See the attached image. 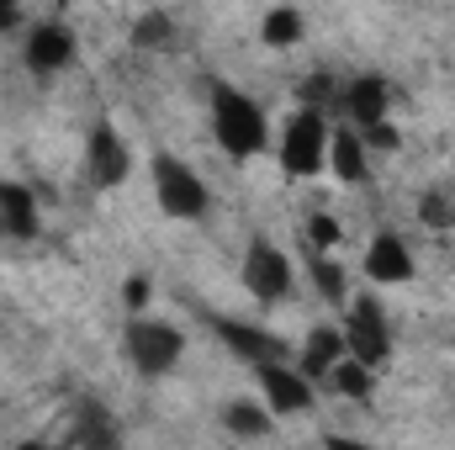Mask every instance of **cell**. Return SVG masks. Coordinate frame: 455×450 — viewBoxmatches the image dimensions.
<instances>
[{"label":"cell","instance_id":"30bf717a","mask_svg":"<svg viewBox=\"0 0 455 450\" xmlns=\"http://www.w3.org/2000/svg\"><path fill=\"white\" fill-rule=\"evenodd\" d=\"M75 59V32L64 21H37L27 32V69L32 75H59Z\"/></svg>","mask_w":455,"mask_h":450},{"label":"cell","instance_id":"2e32d148","mask_svg":"<svg viewBox=\"0 0 455 450\" xmlns=\"http://www.w3.org/2000/svg\"><path fill=\"white\" fill-rule=\"evenodd\" d=\"M223 430H228V435H243V440L270 435V403H265V408H259V403H249V398L223 403Z\"/></svg>","mask_w":455,"mask_h":450},{"label":"cell","instance_id":"9a60e30c","mask_svg":"<svg viewBox=\"0 0 455 450\" xmlns=\"http://www.w3.org/2000/svg\"><path fill=\"white\" fill-rule=\"evenodd\" d=\"M344 355H349V350H344V329H313L307 344H302V366H297V371L318 382V376L334 371V360H344Z\"/></svg>","mask_w":455,"mask_h":450},{"label":"cell","instance_id":"7a4b0ae2","mask_svg":"<svg viewBox=\"0 0 455 450\" xmlns=\"http://www.w3.org/2000/svg\"><path fill=\"white\" fill-rule=\"evenodd\" d=\"M281 170L291 181H313L318 170H329V112L318 107H297L286 133H281Z\"/></svg>","mask_w":455,"mask_h":450},{"label":"cell","instance_id":"6da1fadb","mask_svg":"<svg viewBox=\"0 0 455 450\" xmlns=\"http://www.w3.org/2000/svg\"><path fill=\"white\" fill-rule=\"evenodd\" d=\"M212 138L233 159H254L270 138V122L259 112V101L243 96L238 85H212Z\"/></svg>","mask_w":455,"mask_h":450},{"label":"cell","instance_id":"5b68a950","mask_svg":"<svg viewBox=\"0 0 455 450\" xmlns=\"http://www.w3.org/2000/svg\"><path fill=\"white\" fill-rule=\"evenodd\" d=\"M344 350L355 360L376 366V371L392 360V324H387V313H381L376 297H355L349 302V313H344Z\"/></svg>","mask_w":455,"mask_h":450},{"label":"cell","instance_id":"ffe728a7","mask_svg":"<svg viewBox=\"0 0 455 450\" xmlns=\"http://www.w3.org/2000/svg\"><path fill=\"white\" fill-rule=\"evenodd\" d=\"M419 223L424 228H455V191H424L419 197Z\"/></svg>","mask_w":455,"mask_h":450},{"label":"cell","instance_id":"52a82bcc","mask_svg":"<svg viewBox=\"0 0 455 450\" xmlns=\"http://www.w3.org/2000/svg\"><path fill=\"white\" fill-rule=\"evenodd\" d=\"M254 376H259V392H265L270 414L297 419V414H307V408H313V376H302L297 366H286V360H259V366H254Z\"/></svg>","mask_w":455,"mask_h":450},{"label":"cell","instance_id":"44dd1931","mask_svg":"<svg viewBox=\"0 0 455 450\" xmlns=\"http://www.w3.org/2000/svg\"><path fill=\"white\" fill-rule=\"evenodd\" d=\"M313 281H318V292H323L329 302H344V270L323 254V249H313Z\"/></svg>","mask_w":455,"mask_h":450},{"label":"cell","instance_id":"ba28073f","mask_svg":"<svg viewBox=\"0 0 455 450\" xmlns=\"http://www.w3.org/2000/svg\"><path fill=\"white\" fill-rule=\"evenodd\" d=\"M85 170H91V186H101V191H112V186H122L132 175V154H127V143H122V133H116L112 122L91 127V138H85Z\"/></svg>","mask_w":455,"mask_h":450},{"label":"cell","instance_id":"e0dca14e","mask_svg":"<svg viewBox=\"0 0 455 450\" xmlns=\"http://www.w3.org/2000/svg\"><path fill=\"white\" fill-rule=\"evenodd\" d=\"M329 382H334V392H339V398H355V403H365V398H371V387H376V366H365V360L344 355V360H334Z\"/></svg>","mask_w":455,"mask_h":450},{"label":"cell","instance_id":"8fae6325","mask_svg":"<svg viewBox=\"0 0 455 450\" xmlns=\"http://www.w3.org/2000/svg\"><path fill=\"white\" fill-rule=\"evenodd\" d=\"M365 276L371 281H381V286H403V281H413V254H408V244L397 238V233H376L371 238V249H365Z\"/></svg>","mask_w":455,"mask_h":450},{"label":"cell","instance_id":"603a6c76","mask_svg":"<svg viewBox=\"0 0 455 450\" xmlns=\"http://www.w3.org/2000/svg\"><path fill=\"white\" fill-rule=\"evenodd\" d=\"M334 244H339V223H334L329 213H313V218H307V249H323V254H329Z\"/></svg>","mask_w":455,"mask_h":450},{"label":"cell","instance_id":"7c38bea8","mask_svg":"<svg viewBox=\"0 0 455 450\" xmlns=\"http://www.w3.org/2000/svg\"><path fill=\"white\" fill-rule=\"evenodd\" d=\"M212 334L223 339L228 350H238L249 366H259V360H286V344L270 334V329H254V324H233V318H212Z\"/></svg>","mask_w":455,"mask_h":450},{"label":"cell","instance_id":"8992f818","mask_svg":"<svg viewBox=\"0 0 455 450\" xmlns=\"http://www.w3.org/2000/svg\"><path fill=\"white\" fill-rule=\"evenodd\" d=\"M238 281H243V292H249L254 302H281V297L291 292V260H286L270 238H254L249 254H243Z\"/></svg>","mask_w":455,"mask_h":450},{"label":"cell","instance_id":"d6986e66","mask_svg":"<svg viewBox=\"0 0 455 450\" xmlns=\"http://www.w3.org/2000/svg\"><path fill=\"white\" fill-rule=\"evenodd\" d=\"M132 43H138V48H170V43H175L170 16H164V11H143V16L132 21Z\"/></svg>","mask_w":455,"mask_h":450},{"label":"cell","instance_id":"ac0fdd59","mask_svg":"<svg viewBox=\"0 0 455 450\" xmlns=\"http://www.w3.org/2000/svg\"><path fill=\"white\" fill-rule=\"evenodd\" d=\"M259 37H265L270 48H291V43H302V16H297L291 5H275V11H265Z\"/></svg>","mask_w":455,"mask_h":450},{"label":"cell","instance_id":"4fadbf2b","mask_svg":"<svg viewBox=\"0 0 455 450\" xmlns=\"http://www.w3.org/2000/svg\"><path fill=\"white\" fill-rule=\"evenodd\" d=\"M365 138L355 133V127H339V133H329V170L339 175L344 186H360L365 181Z\"/></svg>","mask_w":455,"mask_h":450},{"label":"cell","instance_id":"484cf974","mask_svg":"<svg viewBox=\"0 0 455 450\" xmlns=\"http://www.w3.org/2000/svg\"><path fill=\"white\" fill-rule=\"evenodd\" d=\"M11 21H16V0H0V32H5Z\"/></svg>","mask_w":455,"mask_h":450},{"label":"cell","instance_id":"9c48e42d","mask_svg":"<svg viewBox=\"0 0 455 450\" xmlns=\"http://www.w3.org/2000/svg\"><path fill=\"white\" fill-rule=\"evenodd\" d=\"M355 127H371V122H387L392 112V85L381 80V75H355L349 85H339V107Z\"/></svg>","mask_w":455,"mask_h":450},{"label":"cell","instance_id":"7402d4cb","mask_svg":"<svg viewBox=\"0 0 455 450\" xmlns=\"http://www.w3.org/2000/svg\"><path fill=\"white\" fill-rule=\"evenodd\" d=\"M302 107H318V112H334V107H339V85H334L329 75H313V80L302 85Z\"/></svg>","mask_w":455,"mask_h":450},{"label":"cell","instance_id":"277c9868","mask_svg":"<svg viewBox=\"0 0 455 450\" xmlns=\"http://www.w3.org/2000/svg\"><path fill=\"white\" fill-rule=\"evenodd\" d=\"M122 344H127V360H132L143 376H164V371H175V360H180V350H186V334H180L175 324H164V318L132 313Z\"/></svg>","mask_w":455,"mask_h":450},{"label":"cell","instance_id":"d4e9b609","mask_svg":"<svg viewBox=\"0 0 455 450\" xmlns=\"http://www.w3.org/2000/svg\"><path fill=\"white\" fill-rule=\"evenodd\" d=\"M148 297H154L148 276H127V286H122V302H127V313H143V308H148Z\"/></svg>","mask_w":455,"mask_h":450},{"label":"cell","instance_id":"cb8c5ba5","mask_svg":"<svg viewBox=\"0 0 455 450\" xmlns=\"http://www.w3.org/2000/svg\"><path fill=\"white\" fill-rule=\"evenodd\" d=\"M360 138H365V149H397L403 143V133L392 127V122H371V127H355Z\"/></svg>","mask_w":455,"mask_h":450},{"label":"cell","instance_id":"5bb4252c","mask_svg":"<svg viewBox=\"0 0 455 450\" xmlns=\"http://www.w3.org/2000/svg\"><path fill=\"white\" fill-rule=\"evenodd\" d=\"M0 233L5 238H32L37 233V202L27 186H5L0 181Z\"/></svg>","mask_w":455,"mask_h":450},{"label":"cell","instance_id":"3957f363","mask_svg":"<svg viewBox=\"0 0 455 450\" xmlns=\"http://www.w3.org/2000/svg\"><path fill=\"white\" fill-rule=\"evenodd\" d=\"M154 197H159V207L170 213V218H180V223H196L202 213H207V181L186 165V159H175V154H154Z\"/></svg>","mask_w":455,"mask_h":450}]
</instances>
